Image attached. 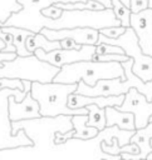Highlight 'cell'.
Instances as JSON below:
<instances>
[{
	"label": "cell",
	"mask_w": 152,
	"mask_h": 160,
	"mask_svg": "<svg viewBox=\"0 0 152 160\" xmlns=\"http://www.w3.org/2000/svg\"><path fill=\"white\" fill-rule=\"evenodd\" d=\"M0 39H3L5 41V44H6L5 48L3 49V51H16V48L14 45V36H13V34L4 31L1 29V26H0Z\"/></svg>",
	"instance_id": "cell-28"
},
{
	"label": "cell",
	"mask_w": 152,
	"mask_h": 160,
	"mask_svg": "<svg viewBox=\"0 0 152 160\" xmlns=\"http://www.w3.org/2000/svg\"><path fill=\"white\" fill-rule=\"evenodd\" d=\"M18 56L16 51H3L0 50V66L3 65V62L5 60H13Z\"/></svg>",
	"instance_id": "cell-32"
},
{
	"label": "cell",
	"mask_w": 152,
	"mask_h": 160,
	"mask_svg": "<svg viewBox=\"0 0 152 160\" xmlns=\"http://www.w3.org/2000/svg\"><path fill=\"white\" fill-rule=\"evenodd\" d=\"M9 116L11 121L31 120L43 118L40 114V106L36 99L31 95V88L28 89L26 95L21 101H18L14 95L9 96Z\"/></svg>",
	"instance_id": "cell-13"
},
{
	"label": "cell",
	"mask_w": 152,
	"mask_h": 160,
	"mask_svg": "<svg viewBox=\"0 0 152 160\" xmlns=\"http://www.w3.org/2000/svg\"><path fill=\"white\" fill-rule=\"evenodd\" d=\"M34 54L44 60L62 68L65 64H72L80 60H92V56L95 54V45H82L80 49H55L52 51H45L43 49H36Z\"/></svg>",
	"instance_id": "cell-9"
},
{
	"label": "cell",
	"mask_w": 152,
	"mask_h": 160,
	"mask_svg": "<svg viewBox=\"0 0 152 160\" xmlns=\"http://www.w3.org/2000/svg\"><path fill=\"white\" fill-rule=\"evenodd\" d=\"M41 34H44L50 40H62L65 38L75 40L78 44L82 45H97L98 44V36L99 30L93 28H72V29H50V28H43L40 30Z\"/></svg>",
	"instance_id": "cell-11"
},
{
	"label": "cell",
	"mask_w": 152,
	"mask_h": 160,
	"mask_svg": "<svg viewBox=\"0 0 152 160\" xmlns=\"http://www.w3.org/2000/svg\"><path fill=\"white\" fill-rule=\"evenodd\" d=\"M151 139H152V121H149L146 126L136 129V132L131 138V142H136L139 146V152L138 154H131V152H122L121 158L122 159H128V160H141L146 159L148 152L152 151V145H151Z\"/></svg>",
	"instance_id": "cell-15"
},
{
	"label": "cell",
	"mask_w": 152,
	"mask_h": 160,
	"mask_svg": "<svg viewBox=\"0 0 152 160\" xmlns=\"http://www.w3.org/2000/svg\"><path fill=\"white\" fill-rule=\"evenodd\" d=\"M122 25L114 15L113 9L103 10H63L59 19L46 18L44 28L50 29H72V28H93L100 30L107 26Z\"/></svg>",
	"instance_id": "cell-5"
},
{
	"label": "cell",
	"mask_w": 152,
	"mask_h": 160,
	"mask_svg": "<svg viewBox=\"0 0 152 160\" xmlns=\"http://www.w3.org/2000/svg\"><path fill=\"white\" fill-rule=\"evenodd\" d=\"M41 14L44 16H46V18H50V19H59L62 16V14H63V9L59 8V6H57L55 4H53V5L43 9L41 10Z\"/></svg>",
	"instance_id": "cell-29"
},
{
	"label": "cell",
	"mask_w": 152,
	"mask_h": 160,
	"mask_svg": "<svg viewBox=\"0 0 152 160\" xmlns=\"http://www.w3.org/2000/svg\"><path fill=\"white\" fill-rule=\"evenodd\" d=\"M151 145H152V139H151Z\"/></svg>",
	"instance_id": "cell-36"
},
{
	"label": "cell",
	"mask_w": 152,
	"mask_h": 160,
	"mask_svg": "<svg viewBox=\"0 0 152 160\" xmlns=\"http://www.w3.org/2000/svg\"><path fill=\"white\" fill-rule=\"evenodd\" d=\"M116 108L122 111L133 112L137 129L146 126L149 122V118L152 116V100L148 101L147 98L136 88H131L128 92L124 94V100L122 105Z\"/></svg>",
	"instance_id": "cell-10"
},
{
	"label": "cell",
	"mask_w": 152,
	"mask_h": 160,
	"mask_svg": "<svg viewBox=\"0 0 152 160\" xmlns=\"http://www.w3.org/2000/svg\"><path fill=\"white\" fill-rule=\"evenodd\" d=\"M74 132H75V129H70V130H68L65 132L60 131V130L55 131V134H54V144L55 145H64L68 140H70L73 138Z\"/></svg>",
	"instance_id": "cell-27"
},
{
	"label": "cell",
	"mask_w": 152,
	"mask_h": 160,
	"mask_svg": "<svg viewBox=\"0 0 152 160\" xmlns=\"http://www.w3.org/2000/svg\"><path fill=\"white\" fill-rule=\"evenodd\" d=\"M131 28L134 30L142 51L152 56V9L131 14Z\"/></svg>",
	"instance_id": "cell-12"
},
{
	"label": "cell",
	"mask_w": 152,
	"mask_h": 160,
	"mask_svg": "<svg viewBox=\"0 0 152 160\" xmlns=\"http://www.w3.org/2000/svg\"><path fill=\"white\" fill-rule=\"evenodd\" d=\"M149 121H152V116H151V118H149Z\"/></svg>",
	"instance_id": "cell-35"
},
{
	"label": "cell",
	"mask_w": 152,
	"mask_h": 160,
	"mask_svg": "<svg viewBox=\"0 0 152 160\" xmlns=\"http://www.w3.org/2000/svg\"><path fill=\"white\" fill-rule=\"evenodd\" d=\"M26 48L34 54L36 49H43L45 51H52L55 49H62L60 40H50L41 32H33L26 38Z\"/></svg>",
	"instance_id": "cell-18"
},
{
	"label": "cell",
	"mask_w": 152,
	"mask_h": 160,
	"mask_svg": "<svg viewBox=\"0 0 152 160\" xmlns=\"http://www.w3.org/2000/svg\"><path fill=\"white\" fill-rule=\"evenodd\" d=\"M21 4V10L11 14L4 26H19L33 32H40L44 28L46 16L41 14V10L55 2H75L88 0H18Z\"/></svg>",
	"instance_id": "cell-8"
},
{
	"label": "cell",
	"mask_w": 152,
	"mask_h": 160,
	"mask_svg": "<svg viewBox=\"0 0 152 160\" xmlns=\"http://www.w3.org/2000/svg\"><path fill=\"white\" fill-rule=\"evenodd\" d=\"M129 9L132 12H141L148 9V0H131Z\"/></svg>",
	"instance_id": "cell-30"
},
{
	"label": "cell",
	"mask_w": 152,
	"mask_h": 160,
	"mask_svg": "<svg viewBox=\"0 0 152 160\" xmlns=\"http://www.w3.org/2000/svg\"><path fill=\"white\" fill-rule=\"evenodd\" d=\"M124 100V94L121 95H98V96H89V95H83L78 92H72L68 96V106L72 109H79V108H85L89 104H97L100 108H107V106H119L122 105Z\"/></svg>",
	"instance_id": "cell-14"
},
{
	"label": "cell",
	"mask_w": 152,
	"mask_h": 160,
	"mask_svg": "<svg viewBox=\"0 0 152 160\" xmlns=\"http://www.w3.org/2000/svg\"><path fill=\"white\" fill-rule=\"evenodd\" d=\"M112 9L114 11V15L118 20H121L122 26L129 28L131 26V9L126 6L121 0H112Z\"/></svg>",
	"instance_id": "cell-22"
},
{
	"label": "cell",
	"mask_w": 152,
	"mask_h": 160,
	"mask_svg": "<svg viewBox=\"0 0 152 160\" xmlns=\"http://www.w3.org/2000/svg\"><path fill=\"white\" fill-rule=\"evenodd\" d=\"M122 78L126 79L124 69L119 61H95L80 60L72 64H65L60 68L53 81L57 82H79L83 80L87 85L93 86L98 80Z\"/></svg>",
	"instance_id": "cell-2"
},
{
	"label": "cell",
	"mask_w": 152,
	"mask_h": 160,
	"mask_svg": "<svg viewBox=\"0 0 152 160\" xmlns=\"http://www.w3.org/2000/svg\"><path fill=\"white\" fill-rule=\"evenodd\" d=\"M88 120L87 125L97 128L102 131L107 126V118H106V108H100L97 104H89L88 106Z\"/></svg>",
	"instance_id": "cell-20"
},
{
	"label": "cell",
	"mask_w": 152,
	"mask_h": 160,
	"mask_svg": "<svg viewBox=\"0 0 152 160\" xmlns=\"http://www.w3.org/2000/svg\"><path fill=\"white\" fill-rule=\"evenodd\" d=\"M99 42H107V44L121 46L124 50L126 55L133 59V65H132L133 72L137 76H139L143 81L152 80V56L142 51L138 44V38L131 26L127 28L126 31L117 39L108 38L99 32L98 44Z\"/></svg>",
	"instance_id": "cell-7"
},
{
	"label": "cell",
	"mask_w": 152,
	"mask_h": 160,
	"mask_svg": "<svg viewBox=\"0 0 152 160\" xmlns=\"http://www.w3.org/2000/svg\"><path fill=\"white\" fill-rule=\"evenodd\" d=\"M128 59H129V56L126 54H94L92 56V60H95V61H119V62H123Z\"/></svg>",
	"instance_id": "cell-24"
},
{
	"label": "cell",
	"mask_w": 152,
	"mask_h": 160,
	"mask_svg": "<svg viewBox=\"0 0 152 160\" xmlns=\"http://www.w3.org/2000/svg\"><path fill=\"white\" fill-rule=\"evenodd\" d=\"M1 29L6 32L13 34L14 36V45L16 48V54L20 56H28V55H33V52H30L26 48V38L29 35L33 34L31 30L24 29V28H19V26H1Z\"/></svg>",
	"instance_id": "cell-19"
},
{
	"label": "cell",
	"mask_w": 152,
	"mask_h": 160,
	"mask_svg": "<svg viewBox=\"0 0 152 160\" xmlns=\"http://www.w3.org/2000/svg\"><path fill=\"white\" fill-rule=\"evenodd\" d=\"M88 115H73L72 122L75 129V132L73 135L74 140H92L99 134V130L94 126L87 125Z\"/></svg>",
	"instance_id": "cell-17"
},
{
	"label": "cell",
	"mask_w": 152,
	"mask_h": 160,
	"mask_svg": "<svg viewBox=\"0 0 152 160\" xmlns=\"http://www.w3.org/2000/svg\"><path fill=\"white\" fill-rule=\"evenodd\" d=\"M78 82H40L31 81V95L38 100L43 118H57L59 115H88V108L72 109L68 106V96L75 92Z\"/></svg>",
	"instance_id": "cell-1"
},
{
	"label": "cell",
	"mask_w": 152,
	"mask_h": 160,
	"mask_svg": "<svg viewBox=\"0 0 152 160\" xmlns=\"http://www.w3.org/2000/svg\"><path fill=\"white\" fill-rule=\"evenodd\" d=\"M127 28L122 26V25H118V26H107V28H103L99 30L100 34L108 36V38H112V39H117L119 38L124 31H126Z\"/></svg>",
	"instance_id": "cell-26"
},
{
	"label": "cell",
	"mask_w": 152,
	"mask_h": 160,
	"mask_svg": "<svg viewBox=\"0 0 152 160\" xmlns=\"http://www.w3.org/2000/svg\"><path fill=\"white\" fill-rule=\"evenodd\" d=\"M106 118H107V126L117 125L119 129H123V130L137 129L136 121H134V114L131 111H122V110H118L116 106H107Z\"/></svg>",
	"instance_id": "cell-16"
},
{
	"label": "cell",
	"mask_w": 152,
	"mask_h": 160,
	"mask_svg": "<svg viewBox=\"0 0 152 160\" xmlns=\"http://www.w3.org/2000/svg\"><path fill=\"white\" fill-rule=\"evenodd\" d=\"M10 88V89H20L25 90L24 82L21 79H10V78H0V90Z\"/></svg>",
	"instance_id": "cell-25"
},
{
	"label": "cell",
	"mask_w": 152,
	"mask_h": 160,
	"mask_svg": "<svg viewBox=\"0 0 152 160\" xmlns=\"http://www.w3.org/2000/svg\"><path fill=\"white\" fill-rule=\"evenodd\" d=\"M21 8L23 6L18 0H0V22L3 24V26L6 20L11 16V14L21 10ZM5 45V41L0 39V50H3Z\"/></svg>",
	"instance_id": "cell-21"
},
{
	"label": "cell",
	"mask_w": 152,
	"mask_h": 160,
	"mask_svg": "<svg viewBox=\"0 0 152 160\" xmlns=\"http://www.w3.org/2000/svg\"><path fill=\"white\" fill-rule=\"evenodd\" d=\"M60 46H62V49H80L82 48V44H78L73 39L65 38V39H62L60 40Z\"/></svg>",
	"instance_id": "cell-31"
},
{
	"label": "cell",
	"mask_w": 152,
	"mask_h": 160,
	"mask_svg": "<svg viewBox=\"0 0 152 160\" xmlns=\"http://www.w3.org/2000/svg\"><path fill=\"white\" fill-rule=\"evenodd\" d=\"M60 68L39 59L35 54L28 56L18 55L13 60H5L0 66V78L21 79L30 81H53Z\"/></svg>",
	"instance_id": "cell-4"
},
{
	"label": "cell",
	"mask_w": 152,
	"mask_h": 160,
	"mask_svg": "<svg viewBox=\"0 0 152 160\" xmlns=\"http://www.w3.org/2000/svg\"><path fill=\"white\" fill-rule=\"evenodd\" d=\"M95 54H126V52L118 45L99 42V44L95 45Z\"/></svg>",
	"instance_id": "cell-23"
},
{
	"label": "cell",
	"mask_w": 152,
	"mask_h": 160,
	"mask_svg": "<svg viewBox=\"0 0 152 160\" xmlns=\"http://www.w3.org/2000/svg\"><path fill=\"white\" fill-rule=\"evenodd\" d=\"M25 90L5 88L0 90V150L19 149L33 146L34 141L29 138L24 129H20L18 134H13V121L9 116V96L14 95L18 101H21L26 95L28 89L31 88L30 80H23Z\"/></svg>",
	"instance_id": "cell-6"
},
{
	"label": "cell",
	"mask_w": 152,
	"mask_h": 160,
	"mask_svg": "<svg viewBox=\"0 0 152 160\" xmlns=\"http://www.w3.org/2000/svg\"><path fill=\"white\" fill-rule=\"evenodd\" d=\"M148 8L152 9V0H148Z\"/></svg>",
	"instance_id": "cell-34"
},
{
	"label": "cell",
	"mask_w": 152,
	"mask_h": 160,
	"mask_svg": "<svg viewBox=\"0 0 152 160\" xmlns=\"http://www.w3.org/2000/svg\"><path fill=\"white\" fill-rule=\"evenodd\" d=\"M133 59L129 58L128 60L122 62V66L124 69L126 79L122 78H113V79H102L98 80L95 85L89 86L87 85L83 80L78 82V88L75 92L83 94V95H89V96H108V95H121L128 92L131 88H136L139 92H142L148 101L152 100V80L149 81H143L139 76H137L133 70Z\"/></svg>",
	"instance_id": "cell-3"
},
{
	"label": "cell",
	"mask_w": 152,
	"mask_h": 160,
	"mask_svg": "<svg viewBox=\"0 0 152 160\" xmlns=\"http://www.w3.org/2000/svg\"><path fill=\"white\" fill-rule=\"evenodd\" d=\"M147 160H152V151L151 152H148V155H147V158H146Z\"/></svg>",
	"instance_id": "cell-33"
}]
</instances>
